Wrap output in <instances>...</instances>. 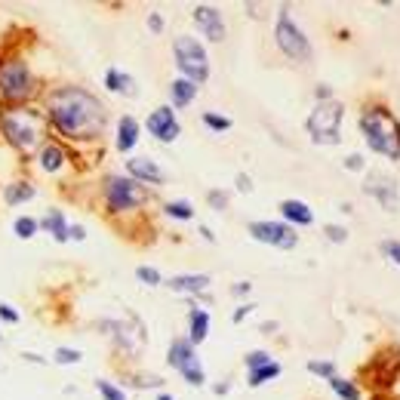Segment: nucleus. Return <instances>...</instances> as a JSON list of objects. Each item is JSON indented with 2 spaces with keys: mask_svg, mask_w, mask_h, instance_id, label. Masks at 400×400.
<instances>
[{
  "mask_svg": "<svg viewBox=\"0 0 400 400\" xmlns=\"http://www.w3.org/2000/svg\"><path fill=\"white\" fill-rule=\"evenodd\" d=\"M44 117L56 126V133H62L65 139H74V142L102 139L108 123L105 105L92 92H87L83 87H74V83L49 90Z\"/></svg>",
  "mask_w": 400,
  "mask_h": 400,
  "instance_id": "obj_1",
  "label": "nucleus"
},
{
  "mask_svg": "<svg viewBox=\"0 0 400 400\" xmlns=\"http://www.w3.org/2000/svg\"><path fill=\"white\" fill-rule=\"evenodd\" d=\"M0 133L13 148L34 154L37 148H44L47 139V117L37 114L34 108H4L0 111Z\"/></svg>",
  "mask_w": 400,
  "mask_h": 400,
  "instance_id": "obj_2",
  "label": "nucleus"
},
{
  "mask_svg": "<svg viewBox=\"0 0 400 400\" xmlns=\"http://www.w3.org/2000/svg\"><path fill=\"white\" fill-rule=\"evenodd\" d=\"M360 133L367 145L391 160L400 157V121L385 105H370L360 114Z\"/></svg>",
  "mask_w": 400,
  "mask_h": 400,
  "instance_id": "obj_3",
  "label": "nucleus"
},
{
  "mask_svg": "<svg viewBox=\"0 0 400 400\" xmlns=\"http://www.w3.org/2000/svg\"><path fill=\"white\" fill-rule=\"evenodd\" d=\"M274 44L280 47V53H284L286 59H293V62H299V65H308L311 59H314V47H311V40H308V34H305L299 25L293 22L289 6H280V13H277Z\"/></svg>",
  "mask_w": 400,
  "mask_h": 400,
  "instance_id": "obj_4",
  "label": "nucleus"
},
{
  "mask_svg": "<svg viewBox=\"0 0 400 400\" xmlns=\"http://www.w3.org/2000/svg\"><path fill=\"white\" fill-rule=\"evenodd\" d=\"M173 56H176V68L182 71L185 80L198 83V87H200V83H207V78H210V56H207V47H203L198 37H191V34L176 37Z\"/></svg>",
  "mask_w": 400,
  "mask_h": 400,
  "instance_id": "obj_5",
  "label": "nucleus"
},
{
  "mask_svg": "<svg viewBox=\"0 0 400 400\" xmlns=\"http://www.w3.org/2000/svg\"><path fill=\"white\" fill-rule=\"evenodd\" d=\"M37 92V80H34L28 62L22 59H6L0 62V99L4 102H28Z\"/></svg>",
  "mask_w": 400,
  "mask_h": 400,
  "instance_id": "obj_6",
  "label": "nucleus"
},
{
  "mask_svg": "<svg viewBox=\"0 0 400 400\" xmlns=\"http://www.w3.org/2000/svg\"><path fill=\"white\" fill-rule=\"evenodd\" d=\"M342 117H345V108L342 102L329 99V102H317V108L308 114V133H311V142L314 145H339L342 142Z\"/></svg>",
  "mask_w": 400,
  "mask_h": 400,
  "instance_id": "obj_7",
  "label": "nucleus"
},
{
  "mask_svg": "<svg viewBox=\"0 0 400 400\" xmlns=\"http://www.w3.org/2000/svg\"><path fill=\"white\" fill-rule=\"evenodd\" d=\"M145 200H148V191H145L135 178H123V176H108L105 178L108 212H130Z\"/></svg>",
  "mask_w": 400,
  "mask_h": 400,
  "instance_id": "obj_8",
  "label": "nucleus"
},
{
  "mask_svg": "<svg viewBox=\"0 0 400 400\" xmlns=\"http://www.w3.org/2000/svg\"><path fill=\"white\" fill-rule=\"evenodd\" d=\"M166 363L173 370L182 372V379L188 382V385H207V372H203L200 360H198V351H194V345L188 342V336H178L169 342V354H166Z\"/></svg>",
  "mask_w": 400,
  "mask_h": 400,
  "instance_id": "obj_9",
  "label": "nucleus"
},
{
  "mask_svg": "<svg viewBox=\"0 0 400 400\" xmlns=\"http://www.w3.org/2000/svg\"><path fill=\"white\" fill-rule=\"evenodd\" d=\"M253 241L259 243H268V246H277V250H293L299 243V234H296L293 225L286 222H271V219H259V222H250L246 225Z\"/></svg>",
  "mask_w": 400,
  "mask_h": 400,
  "instance_id": "obj_10",
  "label": "nucleus"
},
{
  "mask_svg": "<svg viewBox=\"0 0 400 400\" xmlns=\"http://www.w3.org/2000/svg\"><path fill=\"white\" fill-rule=\"evenodd\" d=\"M363 194L376 198L382 203V210L388 212H397L400 210V191H397V182L385 173H370L367 182H363Z\"/></svg>",
  "mask_w": 400,
  "mask_h": 400,
  "instance_id": "obj_11",
  "label": "nucleus"
},
{
  "mask_svg": "<svg viewBox=\"0 0 400 400\" xmlns=\"http://www.w3.org/2000/svg\"><path fill=\"white\" fill-rule=\"evenodd\" d=\"M145 126H148V133L154 135L157 142H176L178 139V133H182V126H178L176 121V111H173V105H160L154 108V111L148 114V121H145Z\"/></svg>",
  "mask_w": 400,
  "mask_h": 400,
  "instance_id": "obj_12",
  "label": "nucleus"
},
{
  "mask_svg": "<svg viewBox=\"0 0 400 400\" xmlns=\"http://www.w3.org/2000/svg\"><path fill=\"white\" fill-rule=\"evenodd\" d=\"M191 19L194 25L203 31V37L210 40V44H219V40H225V22H222V13L216 10V6L210 4H200L191 10Z\"/></svg>",
  "mask_w": 400,
  "mask_h": 400,
  "instance_id": "obj_13",
  "label": "nucleus"
},
{
  "mask_svg": "<svg viewBox=\"0 0 400 400\" xmlns=\"http://www.w3.org/2000/svg\"><path fill=\"white\" fill-rule=\"evenodd\" d=\"M126 173H130V178H135V182H145V185H164L166 182V173L160 169L157 160L151 157H130L126 160Z\"/></svg>",
  "mask_w": 400,
  "mask_h": 400,
  "instance_id": "obj_14",
  "label": "nucleus"
},
{
  "mask_svg": "<svg viewBox=\"0 0 400 400\" xmlns=\"http://www.w3.org/2000/svg\"><path fill=\"white\" fill-rule=\"evenodd\" d=\"M280 216H284V222L286 225H311L314 222V212L311 207L305 200H296V198H286V200H280Z\"/></svg>",
  "mask_w": 400,
  "mask_h": 400,
  "instance_id": "obj_15",
  "label": "nucleus"
},
{
  "mask_svg": "<svg viewBox=\"0 0 400 400\" xmlns=\"http://www.w3.org/2000/svg\"><path fill=\"white\" fill-rule=\"evenodd\" d=\"M105 87L111 92H117V96H126V99L139 96L135 78H133V74H126V71H121V68H108V71H105Z\"/></svg>",
  "mask_w": 400,
  "mask_h": 400,
  "instance_id": "obj_16",
  "label": "nucleus"
},
{
  "mask_svg": "<svg viewBox=\"0 0 400 400\" xmlns=\"http://www.w3.org/2000/svg\"><path fill=\"white\" fill-rule=\"evenodd\" d=\"M164 284L173 289V293H191V296H198V293H203V289H210V277L207 274H176V277L164 280Z\"/></svg>",
  "mask_w": 400,
  "mask_h": 400,
  "instance_id": "obj_17",
  "label": "nucleus"
},
{
  "mask_svg": "<svg viewBox=\"0 0 400 400\" xmlns=\"http://www.w3.org/2000/svg\"><path fill=\"white\" fill-rule=\"evenodd\" d=\"M135 142H139V121L133 114H123L117 121V151L126 154V151L135 148Z\"/></svg>",
  "mask_w": 400,
  "mask_h": 400,
  "instance_id": "obj_18",
  "label": "nucleus"
},
{
  "mask_svg": "<svg viewBox=\"0 0 400 400\" xmlns=\"http://www.w3.org/2000/svg\"><path fill=\"white\" fill-rule=\"evenodd\" d=\"M207 336H210V311L194 305V308L188 311V342L198 348Z\"/></svg>",
  "mask_w": 400,
  "mask_h": 400,
  "instance_id": "obj_19",
  "label": "nucleus"
},
{
  "mask_svg": "<svg viewBox=\"0 0 400 400\" xmlns=\"http://www.w3.org/2000/svg\"><path fill=\"white\" fill-rule=\"evenodd\" d=\"M198 83H191V80H185V78H176L173 83H169V99H173V111L176 108H188L194 96H198Z\"/></svg>",
  "mask_w": 400,
  "mask_h": 400,
  "instance_id": "obj_20",
  "label": "nucleus"
},
{
  "mask_svg": "<svg viewBox=\"0 0 400 400\" xmlns=\"http://www.w3.org/2000/svg\"><path fill=\"white\" fill-rule=\"evenodd\" d=\"M40 228L53 234V241H59V243H68V241H71V237H68V228H71V225L65 222L62 210H47L44 219H40Z\"/></svg>",
  "mask_w": 400,
  "mask_h": 400,
  "instance_id": "obj_21",
  "label": "nucleus"
},
{
  "mask_svg": "<svg viewBox=\"0 0 400 400\" xmlns=\"http://www.w3.org/2000/svg\"><path fill=\"white\" fill-rule=\"evenodd\" d=\"M37 164H40L44 173H59V166L65 164V151L59 148L56 142H49V145H44V148L37 151Z\"/></svg>",
  "mask_w": 400,
  "mask_h": 400,
  "instance_id": "obj_22",
  "label": "nucleus"
},
{
  "mask_svg": "<svg viewBox=\"0 0 400 400\" xmlns=\"http://www.w3.org/2000/svg\"><path fill=\"white\" fill-rule=\"evenodd\" d=\"M34 194H37V188H34L31 182H10V185L4 188V200L10 203V207H19V203L31 200Z\"/></svg>",
  "mask_w": 400,
  "mask_h": 400,
  "instance_id": "obj_23",
  "label": "nucleus"
},
{
  "mask_svg": "<svg viewBox=\"0 0 400 400\" xmlns=\"http://www.w3.org/2000/svg\"><path fill=\"white\" fill-rule=\"evenodd\" d=\"M280 372H284V367H280L277 360H271V363H265V367L253 370V372H250V379H246V382H250V388H262V385H265V382L277 379Z\"/></svg>",
  "mask_w": 400,
  "mask_h": 400,
  "instance_id": "obj_24",
  "label": "nucleus"
},
{
  "mask_svg": "<svg viewBox=\"0 0 400 400\" xmlns=\"http://www.w3.org/2000/svg\"><path fill=\"white\" fill-rule=\"evenodd\" d=\"M327 382L333 385V391H336V394L342 397V400H360V388H357L351 379H342V376L336 372V376H333V379H327Z\"/></svg>",
  "mask_w": 400,
  "mask_h": 400,
  "instance_id": "obj_25",
  "label": "nucleus"
},
{
  "mask_svg": "<svg viewBox=\"0 0 400 400\" xmlns=\"http://www.w3.org/2000/svg\"><path fill=\"white\" fill-rule=\"evenodd\" d=\"M13 231H16V237H22V241H31V237L40 231V222L37 219H31V216H19L13 222Z\"/></svg>",
  "mask_w": 400,
  "mask_h": 400,
  "instance_id": "obj_26",
  "label": "nucleus"
},
{
  "mask_svg": "<svg viewBox=\"0 0 400 400\" xmlns=\"http://www.w3.org/2000/svg\"><path fill=\"white\" fill-rule=\"evenodd\" d=\"M164 212L169 219H182V222H188V219H194V207L188 200H169L166 207H164Z\"/></svg>",
  "mask_w": 400,
  "mask_h": 400,
  "instance_id": "obj_27",
  "label": "nucleus"
},
{
  "mask_svg": "<svg viewBox=\"0 0 400 400\" xmlns=\"http://www.w3.org/2000/svg\"><path fill=\"white\" fill-rule=\"evenodd\" d=\"M203 123H207L212 133H228V130H231V126H234L231 117L216 114V111H207V114H203Z\"/></svg>",
  "mask_w": 400,
  "mask_h": 400,
  "instance_id": "obj_28",
  "label": "nucleus"
},
{
  "mask_svg": "<svg viewBox=\"0 0 400 400\" xmlns=\"http://www.w3.org/2000/svg\"><path fill=\"white\" fill-rule=\"evenodd\" d=\"M83 354L78 351V348H56L53 354V363H59V367H71V363H80Z\"/></svg>",
  "mask_w": 400,
  "mask_h": 400,
  "instance_id": "obj_29",
  "label": "nucleus"
},
{
  "mask_svg": "<svg viewBox=\"0 0 400 400\" xmlns=\"http://www.w3.org/2000/svg\"><path fill=\"white\" fill-rule=\"evenodd\" d=\"M135 277H139V284H145V286H160V284H164L160 271L151 268V265H139V268H135Z\"/></svg>",
  "mask_w": 400,
  "mask_h": 400,
  "instance_id": "obj_30",
  "label": "nucleus"
},
{
  "mask_svg": "<svg viewBox=\"0 0 400 400\" xmlns=\"http://www.w3.org/2000/svg\"><path fill=\"white\" fill-rule=\"evenodd\" d=\"M308 372L320 379H333L336 376V363L333 360H308Z\"/></svg>",
  "mask_w": 400,
  "mask_h": 400,
  "instance_id": "obj_31",
  "label": "nucleus"
},
{
  "mask_svg": "<svg viewBox=\"0 0 400 400\" xmlns=\"http://www.w3.org/2000/svg\"><path fill=\"white\" fill-rule=\"evenodd\" d=\"M96 391L105 400H126V394H123V388H117V385H111L108 379H96Z\"/></svg>",
  "mask_w": 400,
  "mask_h": 400,
  "instance_id": "obj_32",
  "label": "nucleus"
},
{
  "mask_svg": "<svg viewBox=\"0 0 400 400\" xmlns=\"http://www.w3.org/2000/svg\"><path fill=\"white\" fill-rule=\"evenodd\" d=\"M243 363H246V370H259V367H265V363H271V354L268 351H250L243 357Z\"/></svg>",
  "mask_w": 400,
  "mask_h": 400,
  "instance_id": "obj_33",
  "label": "nucleus"
},
{
  "mask_svg": "<svg viewBox=\"0 0 400 400\" xmlns=\"http://www.w3.org/2000/svg\"><path fill=\"white\" fill-rule=\"evenodd\" d=\"M379 250H382V256H385V259H391L394 265H400V241H391V237H388V241L379 243Z\"/></svg>",
  "mask_w": 400,
  "mask_h": 400,
  "instance_id": "obj_34",
  "label": "nucleus"
},
{
  "mask_svg": "<svg viewBox=\"0 0 400 400\" xmlns=\"http://www.w3.org/2000/svg\"><path fill=\"white\" fill-rule=\"evenodd\" d=\"M207 203L212 210H225L228 207V191H222V188H210L207 191Z\"/></svg>",
  "mask_w": 400,
  "mask_h": 400,
  "instance_id": "obj_35",
  "label": "nucleus"
},
{
  "mask_svg": "<svg viewBox=\"0 0 400 400\" xmlns=\"http://www.w3.org/2000/svg\"><path fill=\"white\" fill-rule=\"evenodd\" d=\"M323 234H327V241H333V243H345L348 241V231L342 225H327V228H323Z\"/></svg>",
  "mask_w": 400,
  "mask_h": 400,
  "instance_id": "obj_36",
  "label": "nucleus"
},
{
  "mask_svg": "<svg viewBox=\"0 0 400 400\" xmlns=\"http://www.w3.org/2000/svg\"><path fill=\"white\" fill-rule=\"evenodd\" d=\"M0 320H6V323H19V311L10 308L6 302H0Z\"/></svg>",
  "mask_w": 400,
  "mask_h": 400,
  "instance_id": "obj_37",
  "label": "nucleus"
},
{
  "mask_svg": "<svg viewBox=\"0 0 400 400\" xmlns=\"http://www.w3.org/2000/svg\"><path fill=\"white\" fill-rule=\"evenodd\" d=\"M253 311H256V305H250V302H246V305H237L234 314H231V320H234V323H241L246 314H253Z\"/></svg>",
  "mask_w": 400,
  "mask_h": 400,
  "instance_id": "obj_38",
  "label": "nucleus"
},
{
  "mask_svg": "<svg viewBox=\"0 0 400 400\" xmlns=\"http://www.w3.org/2000/svg\"><path fill=\"white\" fill-rule=\"evenodd\" d=\"M345 169H351V173H360V169H363V157H360V154H348V157H345Z\"/></svg>",
  "mask_w": 400,
  "mask_h": 400,
  "instance_id": "obj_39",
  "label": "nucleus"
},
{
  "mask_svg": "<svg viewBox=\"0 0 400 400\" xmlns=\"http://www.w3.org/2000/svg\"><path fill=\"white\" fill-rule=\"evenodd\" d=\"M148 28L154 31V34L164 31V16H160V13H151V16H148Z\"/></svg>",
  "mask_w": 400,
  "mask_h": 400,
  "instance_id": "obj_40",
  "label": "nucleus"
},
{
  "mask_svg": "<svg viewBox=\"0 0 400 400\" xmlns=\"http://www.w3.org/2000/svg\"><path fill=\"white\" fill-rule=\"evenodd\" d=\"M237 191H243V194H250V191H253V178H250V176H243V173H241V176H237Z\"/></svg>",
  "mask_w": 400,
  "mask_h": 400,
  "instance_id": "obj_41",
  "label": "nucleus"
},
{
  "mask_svg": "<svg viewBox=\"0 0 400 400\" xmlns=\"http://www.w3.org/2000/svg\"><path fill=\"white\" fill-rule=\"evenodd\" d=\"M68 237H71V241H83V237H87V228H83V225H71V228H68Z\"/></svg>",
  "mask_w": 400,
  "mask_h": 400,
  "instance_id": "obj_42",
  "label": "nucleus"
},
{
  "mask_svg": "<svg viewBox=\"0 0 400 400\" xmlns=\"http://www.w3.org/2000/svg\"><path fill=\"white\" fill-rule=\"evenodd\" d=\"M314 96H317V102H329V99H333V90H329V87H317V90H314Z\"/></svg>",
  "mask_w": 400,
  "mask_h": 400,
  "instance_id": "obj_43",
  "label": "nucleus"
},
{
  "mask_svg": "<svg viewBox=\"0 0 400 400\" xmlns=\"http://www.w3.org/2000/svg\"><path fill=\"white\" fill-rule=\"evenodd\" d=\"M250 289H253V286H250V280H243V284H234V286H231V293H234V296H246Z\"/></svg>",
  "mask_w": 400,
  "mask_h": 400,
  "instance_id": "obj_44",
  "label": "nucleus"
},
{
  "mask_svg": "<svg viewBox=\"0 0 400 400\" xmlns=\"http://www.w3.org/2000/svg\"><path fill=\"white\" fill-rule=\"evenodd\" d=\"M22 357H25V360H31V363H47V357H40V354H34V351H25Z\"/></svg>",
  "mask_w": 400,
  "mask_h": 400,
  "instance_id": "obj_45",
  "label": "nucleus"
},
{
  "mask_svg": "<svg viewBox=\"0 0 400 400\" xmlns=\"http://www.w3.org/2000/svg\"><path fill=\"white\" fill-rule=\"evenodd\" d=\"M200 237H203V241H216V234H212V228H207V225H200Z\"/></svg>",
  "mask_w": 400,
  "mask_h": 400,
  "instance_id": "obj_46",
  "label": "nucleus"
},
{
  "mask_svg": "<svg viewBox=\"0 0 400 400\" xmlns=\"http://www.w3.org/2000/svg\"><path fill=\"white\" fill-rule=\"evenodd\" d=\"M228 388H231V385H228V382H222V385H216L212 391H216V394H228Z\"/></svg>",
  "mask_w": 400,
  "mask_h": 400,
  "instance_id": "obj_47",
  "label": "nucleus"
},
{
  "mask_svg": "<svg viewBox=\"0 0 400 400\" xmlns=\"http://www.w3.org/2000/svg\"><path fill=\"white\" fill-rule=\"evenodd\" d=\"M157 400H176L173 394H157Z\"/></svg>",
  "mask_w": 400,
  "mask_h": 400,
  "instance_id": "obj_48",
  "label": "nucleus"
},
{
  "mask_svg": "<svg viewBox=\"0 0 400 400\" xmlns=\"http://www.w3.org/2000/svg\"><path fill=\"white\" fill-rule=\"evenodd\" d=\"M0 342H4V336H0Z\"/></svg>",
  "mask_w": 400,
  "mask_h": 400,
  "instance_id": "obj_49",
  "label": "nucleus"
}]
</instances>
